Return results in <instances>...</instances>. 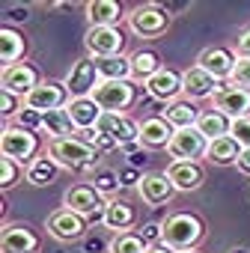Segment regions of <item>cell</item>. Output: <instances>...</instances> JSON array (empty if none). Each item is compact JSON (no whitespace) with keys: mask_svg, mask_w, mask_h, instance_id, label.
Listing matches in <instances>:
<instances>
[{"mask_svg":"<svg viewBox=\"0 0 250 253\" xmlns=\"http://www.w3.org/2000/svg\"><path fill=\"white\" fill-rule=\"evenodd\" d=\"M229 134L238 140V146H241V149H250V116H247V119H235Z\"/></svg>","mask_w":250,"mask_h":253,"instance_id":"39","label":"cell"},{"mask_svg":"<svg viewBox=\"0 0 250 253\" xmlns=\"http://www.w3.org/2000/svg\"><path fill=\"white\" fill-rule=\"evenodd\" d=\"M83 45H86V57L92 60L119 57L125 48V33L119 27H89L83 36Z\"/></svg>","mask_w":250,"mask_h":253,"instance_id":"6","label":"cell"},{"mask_svg":"<svg viewBox=\"0 0 250 253\" xmlns=\"http://www.w3.org/2000/svg\"><path fill=\"white\" fill-rule=\"evenodd\" d=\"M146 241L140 238V232H122L110 241V253H146Z\"/></svg>","mask_w":250,"mask_h":253,"instance_id":"33","label":"cell"},{"mask_svg":"<svg viewBox=\"0 0 250 253\" xmlns=\"http://www.w3.org/2000/svg\"><path fill=\"white\" fill-rule=\"evenodd\" d=\"M15 125L18 128H27V131H39L42 128V113H36L30 107H21L18 116H15Z\"/></svg>","mask_w":250,"mask_h":253,"instance_id":"37","label":"cell"},{"mask_svg":"<svg viewBox=\"0 0 250 253\" xmlns=\"http://www.w3.org/2000/svg\"><path fill=\"white\" fill-rule=\"evenodd\" d=\"M48 155L63 167V170H72V173H86V170H98V158L101 152L92 149L86 140L81 137H66V140H51L48 143Z\"/></svg>","mask_w":250,"mask_h":253,"instance_id":"1","label":"cell"},{"mask_svg":"<svg viewBox=\"0 0 250 253\" xmlns=\"http://www.w3.org/2000/svg\"><path fill=\"white\" fill-rule=\"evenodd\" d=\"M42 131L51 140H66V137H75L78 134V128H75V122H72V116H69L66 107L42 113Z\"/></svg>","mask_w":250,"mask_h":253,"instance_id":"25","label":"cell"},{"mask_svg":"<svg viewBox=\"0 0 250 253\" xmlns=\"http://www.w3.org/2000/svg\"><path fill=\"white\" fill-rule=\"evenodd\" d=\"M128 27L134 36L140 39H158L167 33L170 27V9L158 6V3H146V6H137L131 15H128Z\"/></svg>","mask_w":250,"mask_h":253,"instance_id":"4","label":"cell"},{"mask_svg":"<svg viewBox=\"0 0 250 253\" xmlns=\"http://www.w3.org/2000/svg\"><path fill=\"white\" fill-rule=\"evenodd\" d=\"M98 66V78L101 81H131V57H107V60H95Z\"/></svg>","mask_w":250,"mask_h":253,"instance_id":"32","label":"cell"},{"mask_svg":"<svg viewBox=\"0 0 250 253\" xmlns=\"http://www.w3.org/2000/svg\"><path fill=\"white\" fill-rule=\"evenodd\" d=\"M241 173H247L250 176V149H241V155H238V164H235Z\"/></svg>","mask_w":250,"mask_h":253,"instance_id":"41","label":"cell"},{"mask_svg":"<svg viewBox=\"0 0 250 253\" xmlns=\"http://www.w3.org/2000/svg\"><path fill=\"white\" fill-rule=\"evenodd\" d=\"M229 84H232V86H241V89H250V60H241V57H238Z\"/></svg>","mask_w":250,"mask_h":253,"instance_id":"38","label":"cell"},{"mask_svg":"<svg viewBox=\"0 0 250 253\" xmlns=\"http://www.w3.org/2000/svg\"><path fill=\"white\" fill-rule=\"evenodd\" d=\"M36 152H39L36 131L18 128V125H3V131H0V155L3 158H12L15 164L30 167L36 161Z\"/></svg>","mask_w":250,"mask_h":253,"instance_id":"3","label":"cell"},{"mask_svg":"<svg viewBox=\"0 0 250 253\" xmlns=\"http://www.w3.org/2000/svg\"><path fill=\"white\" fill-rule=\"evenodd\" d=\"M206 149H208V140L197 131V128H182L173 134L167 152L173 161H197V158H206Z\"/></svg>","mask_w":250,"mask_h":253,"instance_id":"13","label":"cell"},{"mask_svg":"<svg viewBox=\"0 0 250 253\" xmlns=\"http://www.w3.org/2000/svg\"><path fill=\"white\" fill-rule=\"evenodd\" d=\"M86 18L89 27H116L122 18V6L116 0H92L86 3Z\"/></svg>","mask_w":250,"mask_h":253,"instance_id":"26","label":"cell"},{"mask_svg":"<svg viewBox=\"0 0 250 253\" xmlns=\"http://www.w3.org/2000/svg\"><path fill=\"white\" fill-rule=\"evenodd\" d=\"M39 247V235L27 223H9L0 232V253H33Z\"/></svg>","mask_w":250,"mask_h":253,"instance_id":"16","label":"cell"},{"mask_svg":"<svg viewBox=\"0 0 250 253\" xmlns=\"http://www.w3.org/2000/svg\"><path fill=\"white\" fill-rule=\"evenodd\" d=\"M86 232V217L75 214L72 209H57L48 214V235L57 238V241H75Z\"/></svg>","mask_w":250,"mask_h":253,"instance_id":"14","label":"cell"},{"mask_svg":"<svg viewBox=\"0 0 250 253\" xmlns=\"http://www.w3.org/2000/svg\"><path fill=\"white\" fill-rule=\"evenodd\" d=\"M146 253H176V250H173V247H167L164 241H158V244H149V247H146Z\"/></svg>","mask_w":250,"mask_h":253,"instance_id":"42","label":"cell"},{"mask_svg":"<svg viewBox=\"0 0 250 253\" xmlns=\"http://www.w3.org/2000/svg\"><path fill=\"white\" fill-rule=\"evenodd\" d=\"M238 155H241V146H238V140H235L232 134L211 140L208 149H206V161H208V164H217V167L238 164Z\"/></svg>","mask_w":250,"mask_h":253,"instance_id":"27","label":"cell"},{"mask_svg":"<svg viewBox=\"0 0 250 253\" xmlns=\"http://www.w3.org/2000/svg\"><path fill=\"white\" fill-rule=\"evenodd\" d=\"M182 253H200V250H182Z\"/></svg>","mask_w":250,"mask_h":253,"instance_id":"44","label":"cell"},{"mask_svg":"<svg viewBox=\"0 0 250 253\" xmlns=\"http://www.w3.org/2000/svg\"><path fill=\"white\" fill-rule=\"evenodd\" d=\"M173 134H176V128L164 116H149V119L140 122V143L146 149H167Z\"/></svg>","mask_w":250,"mask_h":253,"instance_id":"20","label":"cell"},{"mask_svg":"<svg viewBox=\"0 0 250 253\" xmlns=\"http://www.w3.org/2000/svg\"><path fill=\"white\" fill-rule=\"evenodd\" d=\"M98 194H110V191H116L119 185H122V179H119V173H113V170H104V167H98L95 173H92V182H89Z\"/></svg>","mask_w":250,"mask_h":253,"instance_id":"34","label":"cell"},{"mask_svg":"<svg viewBox=\"0 0 250 253\" xmlns=\"http://www.w3.org/2000/svg\"><path fill=\"white\" fill-rule=\"evenodd\" d=\"M146 92H149L152 98L164 101V104H173V101H179V95L185 92L182 75L173 72V69H161L158 75H152V78L146 81Z\"/></svg>","mask_w":250,"mask_h":253,"instance_id":"18","label":"cell"},{"mask_svg":"<svg viewBox=\"0 0 250 253\" xmlns=\"http://www.w3.org/2000/svg\"><path fill=\"white\" fill-rule=\"evenodd\" d=\"M21 179V164H15L12 158H0V188H12Z\"/></svg>","mask_w":250,"mask_h":253,"instance_id":"35","label":"cell"},{"mask_svg":"<svg viewBox=\"0 0 250 253\" xmlns=\"http://www.w3.org/2000/svg\"><path fill=\"white\" fill-rule=\"evenodd\" d=\"M24 36L18 33V30H12V27H0V63L3 66H15V63H21V57H24Z\"/></svg>","mask_w":250,"mask_h":253,"instance_id":"30","label":"cell"},{"mask_svg":"<svg viewBox=\"0 0 250 253\" xmlns=\"http://www.w3.org/2000/svg\"><path fill=\"white\" fill-rule=\"evenodd\" d=\"M164 66H161V57L155 54V51H149V48H140L137 54H131V78L134 81H149L152 75H158Z\"/></svg>","mask_w":250,"mask_h":253,"instance_id":"31","label":"cell"},{"mask_svg":"<svg viewBox=\"0 0 250 253\" xmlns=\"http://www.w3.org/2000/svg\"><path fill=\"white\" fill-rule=\"evenodd\" d=\"M229 253H247V250H244V247H232Z\"/></svg>","mask_w":250,"mask_h":253,"instance_id":"43","label":"cell"},{"mask_svg":"<svg viewBox=\"0 0 250 253\" xmlns=\"http://www.w3.org/2000/svg\"><path fill=\"white\" fill-rule=\"evenodd\" d=\"M137 194L146 206H167L176 194V185L167 179V173H143V179L137 182Z\"/></svg>","mask_w":250,"mask_h":253,"instance_id":"15","label":"cell"},{"mask_svg":"<svg viewBox=\"0 0 250 253\" xmlns=\"http://www.w3.org/2000/svg\"><path fill=\"white\" fill-rule=\"evenodd\" d=\"M60 164L45 152V155H39L27 170H24V176H27V182L30 185H36V188H48V185H54L57 182V176H60Z\"/></svg>","mask_w":250,"mask_h":253,"instance_id":"28","label":"cell"},{"mask_svg":"<svg viewBox=\"0 0 250 253\" xmlns=\"http://www.w3.org/2000/svg\"><path fill=\"white\" fill-rule=\"evenodd\" d=\"M101 223L107 229H116V235L131 232V226L137 223V211H134L131 203H125V200H107V209L101 214Z\"/></svg>","mask_w":250,"mask_h":253,"instance_id":"21","label":"cell"},{"mask_svg":"<svg viewBox=\"0 0 250 253\" xmlns=\"http://www.w3.org/2000/svg\"><path fill=\"white\" fill-rule=\"evenodd\" d=\"M164 173L176 185V191H197L206 179V173L197 161H170V167Z\"/></svg>","mask_w":250,"mask_h":253,"instance_id":"22","label":"cell"},{"mask_svg":"<svg viewBox=\"0 0 250 253\" xmlns=\"http://www.w3.org/2000/svg\"><path fill=\"white\" fill-rule=\"evenodd\" d=\"M235 54H238L241 60H250V27L238 36V42H235Z\"/></svg>","mask_w":250,"mask_h":253,"instance_id":"40","label":"cell"},{"mask_svg":"<svg viewBox=\"0 0 250 253\" xmlns=\"http://www.w3.org/2000/svg\"><path fill=\"white\" fill-rule=\"evenodd\" d=\"M182 86H185V95H188L191 101H197V98H214V92L220 89V81H214L206 69L191 66V69L182 75Z\"/></svg>","mask_w":250,"mask_h":253,"instance_id":"19","label":"cell"},{"mask_svg":"<svg viewBox=\"0 0 250 253\" xmlns=\"http://www.w3.org/2000/svg\"><path fill=\"white\" fill-rule=\"evenodd\" d=\"M235 63H238V57L232 54V51H226V48H206L203 54H200V60H197V66L200 69H206L214 81H226L229 84V78H232V69H235Z\"/></svg>","mask_w":250,"mask_h":253,"instance_id":"17","label":"cell"},{"mask_svg":"<svg viewBox=\"0 0 250 253\" xmlns=\"http://www.w3.org/2000/svg\"><path fill=\"white\" fill-rule=\"evenodd\" d=\"M95 104L104 110V113H122L128 110L137 98V86L131 81H101L92 92Z\"/></svg>","mask_w":250,"mask_h":253,"instance_id":"5","label":"cell"},{"mask_svg":"<svg viewBox=\"0 0 250 253\" xmlns=\"http://www.w3.org/2000/svg\"><path fill=\"white\" fill-rule=\"evenodd\" d=\"M197 131L211 143V140H217V137H226L229 131H232V119L229 116H223L220 110H206L203 116H200V122H197Z\"/></svg>","mask_w":250,"mask_h":253,"instance_id":"29","label":"cell"},{"mask_svg":"<svg viewBox=\"0 0 250 253\" xmlns=\"http://www.w3.org/2000/svg\"><path fill=\"white\" fill-rule=\"evenodd\" d=\"M72 95L66 89V84L60 81H42L27 98H24V107L36 110V113H48V110H60V107H69Z\"/></svg>","mask_w":250,"mask_h":253,"instance_id":"11","label":"cell"},{"mask_svg":"<svg viewBox=\"0 0 250 253\" xmlns=\"http://www.w3.org/2000/svg\"><path fill=\"white\" fill-rule=\"evenodd\" d=\"M95 131L104 134V137H110L116 146H125V149L140 143V125L131 116H125V113H101Z\"/></svg>","mask_w":250,"mask_h":253,"instance_id":"7","label":"cell"},{"mask_svg":"<svg viewBox=\"0 0 250 253\" xmlns=\"http://www.w3.org/2000/svg\"><path fill=\"white\" fill-rule=\"evenodd\" d=\"M98 84H101V78H98V66L92 57H81L72 66V72L66 75V89L72 98H92Z\"/></svg>","mask_w":250,"mask_h":253,"instance_id":"10","label":"cell"},{"mask_svg":"<svg viewBox=\"0 0 250 253\" xmlns=\"http://www.w3.org/2000/svg\"><path fill=\"white\" fill-rule=\"evenodd\" d=\"M176 131H182V128H197V122H200V107L191 101V98H179V101H173V104H167L164 107V113H161Z\"/></svg>","mask_w":250,"mask_h":253,"instance_id":"23","label":"cell"},{"mask_svg":"<svg viewBox=\"0 0 250 253\" xmlns=\"http://www.w3.org/2000/svg\"><path fill=\"white\" fill-rule=\"evenodd\" d=\"M66 110H69V116H72L78 131H92L95 125H98V119H101V113H104L95 104V98H72Z\"/></svg>","mask_w":250,"mask_h":253,"instance_id":"24","label":"cell"},{"mask_svg":"<svg viewBox=\"0 0 250 253\" xmlns=\"http://www.w3.org/2000/svg\"><path fill=\"white\" fill-rule=\"evenodd\" d=\"M21 104H24V98H18L15 92H6V89H0V113H3L6 119H12V116H18V110H21Z\"/></svg>","mask_w":250,"mask_h":253,"instance_id":"36","label":"cell"},{"mask_svg":"<svg viewBox=\"0 0 250 253\" xmlns=\"http://www.w3.org/2000/svg\"><path fill=\"white\" fill-rule=\"evenodd\" d=\"M211 104H214V110H220L232 122L235 119H247L250 116V89H241V86H232V84H220V89L214 92Z\"/></svg>","mask_w":250,"mask_h":253,"instance_id":"12","label":"cell"},{"mask_svg":"<svg viewBox=\"0 0 250 253\" xmlns=\"http://www.w3.org/2000/svg\"><path fill=\"white\" fill-rule=\"evenodd\" d=\"M63 206L72 209V211L81 214V217H101L104 209H107V197L98 194L92 185L83 182V185H72V188L63 194Z\"/></svg>","mask_w":250,"mask_h":253,"instance_id":"8","label":"cell"},{"mask_svg":"<svg viewBox=\"0 0 250 253\" xmlns=\"http://www.w3.org/2000/svg\"><path fill=\"white\" fill-rule=\"evenodd\" d=\"M39 84H42L39 69L30 66V63H24V60L15 63V66H3V69H0V89L15 92L18 98H27Z\"/></svg>","mask_w":250,"mask_h":253,"instance_id":"9","label":"cell"},{"mask_svg":"<svg viewBox=\"0 0 250 253\" xmlns=\"http://www.w3.org/2000/svg\"><path fill=\"white\" fill-rule=\"evenodd\" d=\"M161 226H164L161 241H164L167 247H173L176 253H182V250H197V244H200L203 235H206V223H203L197 214H191V211H176V214H170Z\"/></svg>","mask_w":250,"mask_h":253,"instance_id":"2","label":"cell"}]
</instances>
